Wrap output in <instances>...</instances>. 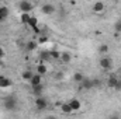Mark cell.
Listing matches in <instances>:
<instances>
[{"mask_svg":"<svg viewBox=\"0 0 121 119\" xmlns=\"http://www.w3.org/2000/svg\"><path fill=\"white\" fill-rule=\"evenodd\" d=\"M83 79H85V76H83L82 73H75V74H73V81H75V83H79V84H80V83L83 81Z\"/></svg>","mask_w":121,"mask_h":119,"instance_id":"18","label":"cell"},{"mask_svg":"<svg viewBox=\"0 0 121 119\" xmlns=\"http://www.w3.org/2000/svg\"><path fill=\"white\" fill-rule=\"evenodd\" d=\"M99 52H100L101 55H106V53L108 52V45H100V46H99Z\"/></svg>","mask_w":121,"mask_h":119,"instance_id":"22","label":"cell"},{"mask_svg":"<svg viewBox=\"0 0 121 119\" xmlns=\"http://www.w3.org/2000/svg\"><path fill=\"white\" fill-rule=\"evenodd\" d=\"M37 46H38V42H35V41H30V42H27V45H26V48H27V51H35L37 49Z\"/></svg>","mask_w":121,"mask_h":119,"instance_id":"17","label":"cell"},{"mask_svg":"<svg viewBox=\"0 0 121 119\" xmlns=\"http://www.w3.org/2000/svg\"><path fill=\"white\" fill-rule=\"evenodd\" d=\"M41 58H42L44 60H49V59H51V56H49V51L42 52V53H41Z\"/></svg>","mask_w":121,"mask_h":119,"instance_id":"24","label":"cell"},{"mask_svg":"<svg viewBox=\"0 0 121 119\" xmlns=\"http://www.w3.org/2000/svg\"><path fill=\"white\" fill-rule=\"evenodd\" d=\"M9 7H6V6H0V21H3V20H6L7 17H9Z\"/></svg>","mask_w":121,"mask_h":119,"instance_id":"9","label":"cell"},{"mask_svg":"<svg viewBox=\"0 0 121 119\" xmlns=\"http://www.w3.org/2000/svg\"><path fill=\"white\" fill-rule=\"evenodd\" d=\"M11 86V80L6 76H0V88H7Z\"/></svg>","mask_w":121,"mask_h":119,"instance_id":"8","label":"cell"},{"mask_svg":"<svg viewBox=\"0 0 121 119\" xmlns=\"http://www.w3.org/2000/svg\"><path fill=\"white\" fill-rule=\"evenodd\" d=\"M17 104H18V101H17V97H16V95H7V97H4V99H3V105H4V108H6L7 111L16 109V108H17Z\"/></svg>","mask_w":121,"mask_h":119,"instance_id":"1","label":"cell"},{"mask_svg":"<svg viewBox=\"0 0 121 119\" xmlns=\"http://www.w3.org/2000/svg\"><path fill=\"white\" fill-rule=\"evenodd\" d=\"M37 70H38V74H39V76H42V74H45V73H47V66H45V64H38Z\"/></svg>","mask_w":121,"mask_h":119,"instance_id":"20","label":"cell"},{"mask_svg":"<svg viewBox=\"0 0 121 119\" xmlns=\"http://www.w3.org/2000/svg\"><path fill=\"white\" fill-rule=\"evenodd\" d=\"M47 119H56L54 115H49V116H47Z\"/></svg>","mask_w":121,"mask_h":119,"instance_id":"30","label":"cell"},{"mask_svg":"<svg viewBox=\"0 0 121 119\" xmlns=\"http://www.w3.org/2000/svg\"><path fill=\"white\" fill-rule=\"evenodd\" d=\"M117 80H118V77H117V76H114V74H111V76L108 77V80H107V86H108V87H111V88H114V87H116V84H117Z\"/></svg>","mask_w":121,"mask_h":119,"instance_id":"12","label":"cell"},{"mask_svg":"<svg viewBox=\"0 0 121 119\" xmlns=\"http://www.w3.org/2000/svg\"><path fill=\"white\" fill-rule=\"evenodd\" d=\"M37 23H38V20H37L35 17H31L30 21H28V25H30L35 32H38V34H39V28H38V24H37Z\"/></svg>","mask_w":121,"mask_h":119,"instance_id":"10","label":"cell"},{"mask_svg":"<svg viewBox=\"0 0 121 119\" xmlns=\"http://www.w3.org/2000/svg\"><path fill=\"white\" fill-rule=\"evenodd\" d=\"M47 101H45V98H42V97H38V98H35V108L38 109V111H44L45 108H47Z\"/></svg>","mask_w":121,"mask_h":119,"instance_id":"5","label":"cell"},{"mask_svg":"<svg viewBox=\"0 0 121 119\" xmlns=\"http://www.w3.org/2000/svg\"><path fill=\"white\" fill-rule=\"evenodd\" d=\"M99 63H100V67L103 70H111V67H113V62H111V59L108 56H103Z\"/></svg>","mask_w":121,"mask_h":119,"instance_id":"3","label":"cell"},{"mask_svg":"<svg viewBox=\"0 0 121 119\" xmlns=\"http://www.w3.org/2000/svg\"><path fill=\"white\" fill-rule=\"evenodd\" d=\"M30 16H28V13H23L21 14V21L24 23V24H28V21H30Z\"/></svg>","mask_w":121,"mask_h":119,"instance_id":"23","label":"cell"},{"mask_svg":"<svg viewBox=\"0 0 121 119\" xmlns=\"http://www.w3.org/2000/svg\"><path fill=\"white\" fill-rule=\"evenodd\" d=\"M41 11L44 13V14H54L55 13V6L52 4V3H45V4H42V7H41Z\"/></svg>","mask_w":121,"mask_h":119,"instance_id":"4","label":"cell"},{"mask_svg":"<svg viewBox=\"0 0 121 119\" xmlns=\"http://www.w3.org/2000/svg\"><path fill=\"white\" fill-rule=\"evenodd\" d=\"M42 90H44V86H42V84H39V86H35V87H32V94L35 95V98L41 97V94H42Z\"/></svg>","mask_w":121,"mask_h":119,"instance_id":"15","label":"cell"},{"mask_svg":"<svg viewBox=\"0 0 121 119\" xmlns=\"http://www.w3.org/2000/svg\"><path fill=\"white\" fill-rule=\"evenodd\" d=\"M0 23H1V21H0Z\"/></svg>","mask_w":121,"mask_h":119,"instance_id":"31","label":"cell"},{"mask_svg":"<svg viewBox=\"0 0 121 119\" xmlns=\"http://www.w3.org/2000/svg\"><path fill=\"white\" fill-rule=\"evenodd\" d=\"M60 111H62L65 115H69V114H72V112H73V111H72V108H70V105H69L68 102L60 104Z\"/></svg>","mask_w":121,"mask_h":119,"instance_id":"13","label":"cell"},{"mask_svg":"<svg viewBox=\"0 0 121 119\" xmlns=\"http://www.w3.org/2000/svg\"><path fill=\"white\" fill-rule=\"evenodd\" d=\"M104 10V3H101V1H96L94 4H93V11H96V13H101Z\"/></svg>","mask_w":121,"mask_h":119,"instance_id":"16","label":"cell"},{"mask_svg":"<svg viewBox=\"0 0 121 119\" xmlns=\"http://www.w3.org/2000/svg\"><path fill=\"white\" fill-rule=\"evenodd\" d=\"M114 90H116V91H121V79H118V80H117V84H116Z\"/></svg>","mask_w":121,"mask_h":119,"instance_id":"26","label":"cell"},{"mask_svg":"<svg viewBox=\"0 0 121 119\" xmlns=\"http://www.w3.org/2000/svg\"><path fill=\"white\" fill-rule=\"evenodd\" d=\"M116 31H117V32H121V21L116 24Z\"/></svg>","mask_w":121,"mask_h":119,"instance_id":"28","label":"cell"},{"mask_svg":"<svg viewBox=\"0 0 121 119\" xmlns=\"http://www.w3.org/2000/svg\"><path fill=\"white\" fill-rule=\"evenodd\" d=\"M68 104L70 105V108H72V111H79V109L82 108V104H80V101H79V99H76V98H73V99H70V101H69Z\"/></svg>","mask_w":121,"mask_h":119,"instance_id":"7","label":"cell"},{"mask_svg":"<svg viewBox=\"0 0 121 119\" xmlns=\"http://www.w3.org/2000/svg\"><path fill=\"white\" fill-rule=\"evenodd\" d=\"M49 56H51V59H60V52L52 49V51H49Z\"/></svg>","mask_w":121,"mask_h":119,"instance_id":"19","label":"cell"},{"mask_svg":"<svg viewBox=\"0 0 121 119\" xmlns=\"http://www.w3.org/2000/svg\"><path fill=\"white\" fill-rule=\"evenodd\" d=\"M30 83H31V86L32 87H35V86H39L41 84V76L37 73V74H34L32 76V79L30 80Z\"/></svg>","mask_w":121,"mask_h":119,"instance_id":"14","label":"cell"},{"mask_svg":"<svg viewBox=\"0 0 121 119\" xmlns=\"http://www.w3.org/2000/svg\"><path fill=\"white\" fill-rule=\"evenodd\" d=\"M47 41H48L47 36H41V38L38 39V44H44V42H47Z\"/></svg>","mask_w":121,"mask_h":119,"instance_id":"27","label":"cell"},{"mask_svg":"<svg viewBox=\"0 0 121 119\" xmlns=\"http://www.w3.org/2000/svg\"><path fill=\"white\" fill-rule=\"evenodd\" d=\"M80 86H82V88L83 90H91L93 88V79H87V77H85L83 81L80 83Z\"/></svg>","mask_w":121,"mask_h":119,"instance_id":"6","label":"cell"},{"mask_svg":"<svg viewBox=\"0 0 121 119\" xmlns=\"http://www.w3.org/2000/svg\"><path fill=\"white\" fill-rule=\"evenodd\" d=\"M32 76H34V74H32L31 71H24V73L21 74V77H23V80H26V81H30L31 79H32Z\"/></svg>","mask_w":121,"mask_h":119,"instance_id":"21","label":"cell"},{"mask_svg":"<svg viewBox=\"0 0 121 119\" xmlns=\"http://www.w3.org/2000/svg\"><path fill=\"white\" fill-rule=\"evenodd\" d=\"M18 8H20V11H23V13H28L31 11L32 8H34V4L28 1V0H23V1H20L18 3Z\"/></svg>","mask_w":121,"mask_h":119,"instance_id":"2","label":"cell"},{"mask_svg":"<svg viewBox=\"0 0 121 119\" xmlns=\"http://www.w3.org/2000/svg\"><path fill=\"white\" fill-rule=\"evenodd\" d=\"M108 119H121V116H120V114H118V112H113V114L108 116Z\"/></svg>","mask_w":121,"mask_h":119,"instance_id":"25","label":"cell"},{"mask_svg":"<svg viewBox=\"0 0 121 119\" xmlns=\"http://www.w3.org/2000/svg\"><path fill=\"white\" fill-rule=\"evenodd\" d=\"M1 58H4V49L0 48V59H1Z\"/></svg>","mask_w":121,"mask_h":119,"instance_id":"29","label":"cell"},{"mask_svg":"<svg viewBox=\"0 0 121 119\" xmlns=\"http://www.w3.org/2000/svg\"><path fill=\"white\" fill-rule=\"evenodd\" d=\"M60 60L63 63H70L72 62V55L69 52H60Z\"/></svg>","mask_w":121,"mask_h":119,"instance_id":"11","label":"cell"}]
</instances>
